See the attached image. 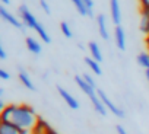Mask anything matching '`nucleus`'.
<instances>
[{
	"label": "nucleus",
	"instance_id": "1",
	"mask_svg": "<svg viewBox=\"0 0 149 134\" xmlns=\"http://www.w3.org/2000/svg\"><path fill=\"white\" fill-rule=\"evenodd\" d=\"M40 117L35 114V111L29 105H8L2 109L0 114V121L12 124L19 130L31 131L35 128Z\"/></svg>",
	"mask_w": 149,
	"mask_h": 134
},
{
	"label": "nucleus",
	"instance_id": "2",
	"mask_svg": "<svg viewBox=\"0 0 149 134\" xmlns=\"http://www.w3.org/2000/svg\"><path fill=\"white\" fill-rule=\"evenodd\" d=\"M74 82H76V85L82 89V92L91 99V102H92V105H94V109H95L101 117H105L108 109L105 108V105H104L102 101L100 99L97 89H94L92 86H89V85L85 82V79H84L82 76H74Z\"/></svg>",
	"mask_w": 149,
	"mask_h": 134
},
{
	"label": "nucleus",
	"instance_id": "3",
	"mask_svg": "<svg viewBox=\"0 0 149 134\" xmlns=\"http://www.w3.org/2000/svg\"><path fill=\"white\" fill-rule=\"evenodd\" d=\"M19 15H21V19H22V23L26 26V28H31V29H37V26L40 25V22L37 21V18L29 12V9L25 6V5H22V6H19Z\"/></svg>",
	"mask_w": 149,
	"mask_h": 134
},
{
	"label": "nucleus",
	"instance_id": "4",
	"mask_svg": "<svg viewBox=\"0 0 149 134\" xmlns=\"http://www.w3.org/2000/svg\"><path fill=\"white\" fill-rule=\"evenodd\" d=\"M97 92H98V96H100V99L102 101V104L105 105V108L110 111V112H113L116 117H118V118H124L126 117V114H124V111L121 109V108H118V106H116L114 105V102L105 95V92L104 90H101V89H97Z\"/></svg>",
	"mask_w": 149,
	"mask_h": 134
},
{
	"label": "nucleus",
	"instance_id": "5",
	"mask_svg": "<svg viewBox=\"0 0 149 134\" xmlns=\"http://www.w3.org/2000/svg\"><path fill=\"white\" fill-rule=\"evenodd\" d=\"M114 41H116V45L120 51H126V31L123 29L121 25H117L116 29H114Z\"/></svg>",
	"mask_w": 149,
	"mask_h": 134
},
{
	"label": "nucleus",
	"instance_id": "6",
	"mask_svg": "<svg viewBox=\"0 0 149 134\" xmlns=\"http://www.w3.org/2000/svg\"><path fill=\"white\" fill-rule=\"evenodd\" d=\"M110 13L113 23L117 26L121 23V9H120V2L118 0H110Z\"/></svg>",
	"mask_w": 149,
	"mask_h": 134
},
{
	"label": "nucleus",
	"instance_id": "7",
	"mask_svg": "<svg viewBox=\"0 0 149 134\" xmlns=\"http://www.w3.org/2000/svg\"><path fill=\"white\" fill-rule=\"evenodd\" d=\"M0 16H2V19H5L8 23H10L13 28H18V29H22L24 28V23L19 19H16L12 13H9L5 6H0Z\"/></svg>",
	"mask_w": 149,
	"mask_h": 134
},
{
	"label": "nucleus",
	"instance_id": "8",
	"mask_svg": "<svg viewBox=\"0 0 149 134\" xmlns=\"http://www.w3.org/2000/svg\"><path fill=\"white\" fill-rule=\"evenodd\" d=\"M57 90H58V95L63 98V101L69 105V108H72V109H79V102L76 101V98L72 96V95H70L64 88H61V86H58Z\"/></svg>",
	"mask_w": 149,
	"mask_h": 134
},
{
	"label": "nucleus",
	"instance_id": "9",
	"mask_svg": "<svg viewBox=\"0 0 149 134\" xmlns=\"http://www.w3.org/2000/svg\"><path fill=\"white\" fill-rule=\"evenodd\" d=\"M97 23H98V31L100 35L104 41H110V34L107 29V22H105V16L104 15H98L97 16Z\"/></svg>",
	"mask_w": 149,
	"mask_h": 134
},
{
	"label": "nucleus",
	"instance_id": "10",
	"mask_svg": "<svg viewBox=\"0 0 149 134\" xmlns=\"http://www.w3.org/2000/svg\"><path fill=\"white\" fill-rule=\"evenodd\" d=\"M140 32L146 37L149 35V9H142L140 13Z\"/></svg>",
	"mask_w": 149,
	"mask_h": 134
},
{
	"label": "nucleus",
	"instance_id": "11",
	"mask_svg": "<svg viewBox=\"0 0 149 134\" xmlns=\"http://www.w3.org/2000/svg\"><path fill=\"white\" fill-rule=\"evenodd\" d=\"M25 44H26V48H28V51H31L32 54H35V55H38V54H41V51H42V47H41V44L35 39V38H32V37H28L26 39H25Z\"/></svg>",
	"mask_w": 149,
	"mask_h": 134
},
{
	"label": "nucleus",
	"instance_id": "12",
	"mask_svg": "<svg viewBox=\"0 0 149 134\" xmlns=\"http://www.w3.org/2000/svg\"><path fill=\"white\" fill-rule=\"evenodd\" d=\"M88 48H89V51H91V57H92L94 60H97L98 63H101V61L104 60L102 52H101V48H100V45H98L95 41L88 42Z\"/></svg>",
	"mask_w": 149,
	"mask_h": 134
},
{
	"label": "nucleus",
	"instance_id": "13",
	"mask_svg": "<svg viewBox=\"0 0 149 134\" xmlns=\"http://www.w3.org/2000/svg\"><path fill=\"white\" fill-rule=\"evenodd\" d=\"M19 80H21V83H22L26 89H29V90H35V86H34V83H32L29 75H28L24 69H21V67H19Z\"/></svg>",
	"mask_w": 149,
	"mask_h": 134
},
{
	"label": "nucleus",
	"instance_id": "14",
	"mask_svg": "<svg viewBox=\"0 0 149 134\" xmlns=\"http://www.w3.org/2000/svg\"><path fill=\"white\" fill-rule=\"evenodd\" d=\"M50 130H51V127L42 118H40L38 122H37V125H35V128L32 130V134H47Z\"/></svg>",
	"mask_w": 149,
	"mask_h": 134
},
{
	"label": "nucleus",
	"instance_id": "15",
	"mask_svg": "<svg viewBox=\"0 0 149 134\" xmlns=\"http://www.w3.org/2000/svg\"><path fill=\"white\" fill-rule=\"evenodd\" d=\"M85 63L89 66V69L94 72V75H97V76H101L102 75V69H101V66H100V63L97 60H94L92 57H86L85 58Z\"/></svg>",
	"mask_w": 149,
	"mask_h": 134
},
{
	"label": "nucleus",
	"instance_id": "16",
	"mask_svg": "<svg viewBox=\"0 0 149 134\" xmlns=\"http://www.w3.org/2000/svg\"><path fill=\"white\" fill-rule=\"evenodd\" d=\"M72 3H73L74 8H76V10L79 12V15H82V16H89V9H88V6L85 5L84 0H72Z\"/></svg>",
	"mask_w": 149,
	"mask_h": 134
},
{
	"label": "nucleus",
	"instance_id": "17",
	"mask_svg": "<svg viewBox=\"0 0 149 134\" xmlns=\"http://www.w3.org/2000/svg\"><path fill=\"white\" fill-rule=\"evenodd\" d=\"M0 134H21V131L12 124L0 122Z\"/></svg>",
	"mask_w": 149,
	"mask_h": 134
},
{
	"label": "nucleus",
	"instance_id": "18",
	"mask_svg": "<svg viewBox=\"0 0 149 134\" xmlns=\"http://www.w3.org/2000/svg\"><path fill=\"white\" fill-rule=\"evenodd\" d=\"M137 64L143 67L145 70H149V52H140L137 54Z\"/></svg>",
	"mask_w": 149,
	"mask_h": 134
},
{
	"label": "nucleus",
	"instance_id": "19",
	"mask_svg": "<svg viewBox=\"0 0 149 134\" xmlns=\"http://www.w3.org/2000/svg\"><path fill=\"white\" fill-rule=\"evenodd\" d=\"M60 29H61V32H63V35L66 38H69V39L73 38V32H72V29H70V26H69L67 22H61L60 23Z\"/></svg>",
	"mask_w": 149,
	"mask_h": 134
},
{
	"label": "nucleus",
	"instance_id": "20",
	"mask_svg": "<svg viewBox=\"0 0 149 134\" xmlns=\"http://www.w3.org/2000/svg\"><path fill=\"white\" fill-rule=\"evenodd\" d=\"M84 79H85V82H86L89 86H92L94 89H97V83H95V80H94L92 76H89V75H84Z\"/></svg>",
	"mask_w": 149,
	"mask_h": 134
},
{
	"label": "nucleus",
	"instance_id": "21",
	"mask_svg": "<svg viewBox=\"0 0 149 134\" xmlns=\"http://www.w3.org/2000/svg\"><path fill=\"white\" fill-rule=\"evenodd\" d=\"M40 5H41L42 10H44L47 15H50V13H51V9H50V6H48V3L45 2V0H40Z\"/></svg>",
	"mask_w": 149,
	"mask_h": 134
},
{
	"label": "nucleus",
	"instance_id": "22",
	"mask_svg": "<svg viewBox=\"0 0 149 134\" xmlns=\"http://www.w3.org/2000/svg\"><path fill=\"white\" fill-rule=\"evenodd\" d=\"M0 77H2L3 80H9V79H10V75H9L5 69H0Z\"/></svg>",
	"mask_w": 149,
	"mask_h": 134
},
{
	"label": "nucleus",
	"instance_id": "23",
	"mask_svg": "<svg viewBox=\"0 0 149 134\" xmlns=\"http://www.w3.org/2000/svg\"><path fill=\"white\" fill-rule=\"evenodd\" d=\"M142 9H149V0H139Z\"/></svg>",
	"mask_w": 149,
	"mask_h": 134
},
{
	"label": "nucleus",
	"instance_id": "24",
	"mask_svg": "<svg viewBox=\"0 0 149 134\" xmlns=\"http://www.w3.org/2000/svg\"><path fill=\"white\" fill-rule=\"evenodd\" d=\"M6 57H8V54H6L5 48H3V47H0V58H2V60H6Z\"/></svg>",
	"mask_w": 149,
	"mask_h": 134
},
{
	"label": "nucleus",
	"instance_id": "25",
	"mask_svg": "<svg viewBox=\"0 0 149 134\" xmlns=\"http://www.w3.org/2000/svg\"><path fill=\"white\" fill-rule=\"evenodd\" d=\"M116 130H117V133H118V134H127V131L123 128V125H117V127H116Z\"/></svg>",
	"mask_w": 149,
	"mask_h": 134
},
{
	"label": "nucleus",
	"instance_id": "26",
	"mask_svg": "<svg viewBox=\"0 0 149 134\" xmlns=\"http://www.w3.org/2000/svg\"><path fill=\"white\" fill-rule=\"evenodd\" d=\"M145 42H146V47H148V50H149V35L146 37V41H145Z\"/></svg>",
	"mask_w": 149,
	"mask_h": 134
},
{
	"label": "nucleus",
	"instance_id": "27",
	"mask_svg": "<svg viewBox=\"0 0 149 134\" xmlns=\"http://www.w3.org/2000/svg\"><path fill=\"white\" fill-rule=\"evenodd\" d=\"M145 75H146V79H148V83H149V70H145Z\"/></svg>",
	"mask_w": 149,
	"mask_h": 134
},
{
	"label": "nucleus",
	"instance_id": "28",
	"mask_svg": "<svg viewBox=\"0 0 149 134\" xmlns=\"http://www.w3.org/2000/svg\"><path fill=\"white\" fill-rule=\"evenodd\" d=\"M47 134H58V133H57V131H54V130H53V128H51V130H50V131H48V133H47Z\"/></svg>",
	"mask_w": 149,
	"mask_h": 134
},
{
	"label": "nucleus",
	"instance_id": "29",
	"mask_svg": "<svg viewBox=\"0 0 149 134\" xmlns=\"http://www.w3.org/2000/svg\"><path fill=\"white\" fill-rule=\"evenodd\" d=\"M2 2H3V5H9V3H10V0H2Z\"/></svg>",
	"mask_w": 149,
	"mask_h": 134
}]
</instances>
